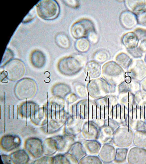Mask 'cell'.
<instances>
[{"label": "cell", "instance_id": "cell-1", "mask_svg": "<svg viewBox=\"0 0 146 164\" xmlns=\"http://www.w3.org/2000/svg\"><path fill=\"white\" fill-rule=\"evenodd\" d=\"M36 11L39 16L46 20L54 19L58 16L60 8L57 2L54 0H42L36 5Z\"/></svg>", "mask_w": 146, "mask_h": 164}, {"label": "cell", "instance_id": "cell-2", "mask_svg": "<svg viewBox=\"0 0 146 164\" xmlns=\"http://www.w3.org/2000/svg\"><path fill=\"white\" fill-rule=\"evenodd\" d=\"M133 133L128 125H121L115 131L112 142L119 148H126L133 142Z\"/></svg>", "mask_w": 146, "mask_h": 164}, {"label": "cell", "instance_id": "cell-3", "mask_svg": "<svg viewBox=\"0 0 146 164\" xmlns=\"http://www.w3.org/2000/svg\"><path fill=\"white\" fill-rule=\"evenodd\" d=\"M92 21L88 19H81L74 23L71 26L70 32L75 39L87 37L89 33L95 30Z\"/></svg>", "mask_w": 146, "mask_h": 164}, {"label": "cell", "instance_id": "cell-4", "mask_svg": "<svg viewBox=\"0 0 146 164\" xmlns=\"http://www.w3.org/2000/svg\"><path fill=\"white\" fill-rule=\"evenodd\" d=\"M100 127L92 121H87L84 123L81 132L77 135L81 142L84 140H97L98 137Z\"/></svg>", "mask_w": 146, "mask_h": 164}, {"label": "cell", "instance_id": "cell-5", "mask_svg": "<svg viewBox=\"0 0 146 164\" xmlns=\"http://www.w3.org/2000/svg\"><path fill=\"white\" fill-rule=\"evenodd\" d=\"M66 157L70 163L78 164L79 161L87 155L82 143L76 141L66 153Z\"/></svg>", "mask_w": 146, "mask_h": 164}, {"label": "cell", "instance_id": "cell-6", "mask_svg": "<svg viewBox=\"0 0 146 164\" xmlns=\"http://www.w3.org/2000/svg\"><path fill=\"white\" fill-rule=\"evenodd\" d=\"M127 160L131 164H146V149L137 146L132 148L128 152Z\"/></svg>", "mask_w": 146, "mask_h": 164}, {"label": "cell", "instance_id": "cell-7", "mask_svg": "<svg viewBox=\"0 0 146 164\" xmlns=\"http://www.w3.org/2000/svg\"><path fill=\"white\" fill-rule=\"evenodd\" d=\"M130 113L128 120L129 126L132 129L145 130V121L142 111L138 112L136 109Z\"/></svg>", "mask_w": 146, "mask_h": 164}, {"label": "cell", "instance_id": "cell-8", "mask_svg": "<svg viewBox=\"0 0 146 164\" xmlns=\"http://www.w3.org/2000/svg\"><path fill=\"white\" fill-rule=\"evenodd\" d=\"M116 149L111 143L103 144L101 147L98 156L104 163H109L114 161L115 157Z\"/></svg>", "mask_w": 146, "mask_h": 164}, {"label": "cell", "instance_id": "cell-9", "mask_svg": "<svg viewBox=\"0 0 146 164\" xmlns=\"http://www.w3.org/2000/svg\"><path fill=\"white\" fill-rule=\"evenodd\" d=\"M67 121V134L76 136L81 132L84 120L70 116Z\"/></svg>", "mask_w": 146, "mask_h": 164}, {"label": "cell", "instance_id": "cell-10", "mask_svg": "<svg viewBox=\"0 0 146 164\" xmlns=\"http://www.w3.org/2000/svg\"><path fill=\"white\" fill-rule=\"evenodd\" d=\"M115 130L111 127L104 125L100 127L97 140L102 144L111 143L112 142Z\"/></svg>", "mask_w": 146, "mask_h": 164}, {"label": "cell", "instance_id": "cell-11", "mask_svg": "<svg viewBox=\"0 0 146 164\" xmlns=\"http://www.w3.org/2000/svg\"><path fill=\"white\" fill-rule=\"evenodd\" d=\"M120 20L123 26L128 29L133 28L137 22L135 15L131 12L128 11L122 12L120 15Z\"/></svg>", "mask_w": 146, "mask_h": 164}, {"label": "cell", "instance_id": "cell-12", "mask_svg": "<svg viewBox=\"0 0 146 164\" xmlns=\"http://www.w3.org/2000/svg\"><path fill=\"white\" fill-rule=\"evenodd\" d=\"M82 143L87 155H97L99 153L102 144L97 140H84Z\"/></svg>", "mask_w": 146, "mask_h": 164}, {"label": "cell", "instance_id": "cell-13", "mask_svg": "<svg viewBox=\"0 0 146 164\" xmlns=\"http://www.w3.org/2000/svg\"><path fill=\"white\" fill-rule=\"evenodd\" d=\"M125 4L130 11L138 15L146 11V2L145 0H126Z\"/></svg>", "mask_w": 146, "mask_h": 164}, {"label": "cell", "instance_id": "cell-14", "mask_svg": "<svg viewBox=\"0 0 146 164\" xmlns=\"http://www.w3.org/2000/svg\"><path fill=\"white\" fill-rule=\"evenodd\" d=\"M139 39L133 32H129L124 34L122 38V42L126 48L129 49L136 47Z\"/></svg>", "mask_w": 146, "mask_h": 164}, {"label": "cell", "instance_id": "cell-15", "mask_svg": "<svg viewBox=\"0 0 146 164\" xmlns=\"http://www.w3.org/2000/svg\"><path fill=\"white\" fill-rule=\"evenodd\" d=\"M133 143L138 147L142 148L146 147V131L138 130L133 134Z\"/></svg>", "mask_w": 146, "mask_h": 164}, {"label": "cell", "instance_id": "cell-16", "mask_svg": "<svg viewBox=\"0 0 146 164\" xmlns=\"http://www.w3.org/2000/svg\"><path fill=\"white\" fill-rule=\"evenodd\" d=\"M31 60L32 63L34 66L40 67L44 64L46 58L44 54L42 51L35 50L32 53Z\"/></svg>", "mask_w": 146, "mask_h": 164}, {"label": "cell", "instance_id": "cell-17", "mask_svg": "<svg viewBox=\"0 0 146 164\" xmlns=\"http://www.w3.org/2000/svg\"><path fill=\"white\" fill-rule=\"evenodd\" d=\"M55 40L57 45L61 48H68L70 45V41L69 37L64 33H60L56 34Z\"/></svg>", "mask_w": 146, "mask_h": 164}, {"label": "cell", "instance_id": "cell-18", "mask_svg": "<svg viewBox=\"0 0 146 164\" xmlns=\"http://www.w3.org/2000/svg\"><path fill=\"white\" fill-rule=\"evenodd\" d=\"M74 46L78 51L85 52L90 48V42L86 37L80 38L77 39L75 42Z\"/></svg>", "mask_w": 146, "mask_h": 164}, {"label": "cell", "instance_id": "cell-19", "mask_svg": "<svg viewBox=\"0 0 146 164\" xmlns=\"http://www.w3.org/2000/svg\"><path fill=\"white\" fill-rule=\"evenodd\" d=\"M128 151V149L126 148H117L114 161L118 163L124 162L126 158Z\"/></svg>", "mask_w": 146, "mask_h": 164}, {"label": "cell", "instance_id": "cell-20", "mask_svg": "<svg viewBox=\"0 0 146 164\" xmlns=\"http://www.w3.org/2000/svg\"><path fill=\"white\" fill-rule=\"evenodd\" d=\"M102 162L97 155H86L79 162L78 164H102Z\"/></svg>", "mask_w": 146, "mask_h": 164}, {"label": "cell", "instance_id": "cell-21", "mask_svg": "<svg viewBox=\"0 0 146 164\" xmlns=\"http://www.w3.org/2000/svg\"><path fill=\"white\" fill-rule=\"evenodd\" d=\"M108 54L104 50H100L97 52L95 55V58L97 61L100 62H104L107 60L108 58Z\"/></svg>", "mask_w": 146, "mask_h": 164}, {"label": "cell", "instance_id": "cell-22", "mask_svg": "<svg viewBox=\"0 0 146 164\" xmlns=\"http://www.w3.org/2000/svg\"><path fill=\"white\" fill-rule=\"evenodd\" d=\"M134 33L139 39H146V29L140 28L136 29Z\"/></svg>", "mask_w": 146, "mask_h": 164}, {"label": "cell", "instance_id": "cell-23", "mask_svg": "<svg viewBox=\"0 0 146 164\" xmlns=\"http://www.w3.org/2000/svg\"><path fill=\"white\" fill-rule=\"evenodd\" d=\"M36 16L35 10L33 8L29 11L23 20L22 22L26 23L32 20Z\"/></svg>", "mask_w": 146, "mask_h": 164}, {"label": "cell", "instance_id": "cell-24", "mask_svg": "<svg viewBox=\"0 0 146 164\" xmlns=\"http://www.w3.org/2000/svg\"><path fill=\"white\" fill-rule=\"evenodd\" d=\"M86 38L90 42L93 44L96 43L98 40V37L95 30L90 33Z\"/></svg>", "mask_w": 146, "mask_h": 164}, {"label": "cell", "instance_id": "cell-25", "mask_svg": "<svg viewBox=\"0 0 146 164\" xmlns=\"http://www.w3.org/2000/svg\"><path fill=\"white\" fill-rule=\"evenodd\" d=\"M137 19L139 25L146 27V11L138 14Z\"/></svg>", "mask_w": 146, "mask_h": 164}, {"label": "cell", "instance_id": "cell-26", "mask_svg": "<svg viewBox=\"0 0 146 164\" xmlns=\"http://www.w3.org/2000/svg\"><path fill=\"white\" fill-rule=\"evenodd\" d=\"M116 59L119 62L123 64H126L129 60L128 57L125 54L123 53L118 55Z\"/></svg>", "mask_w": 146, "mask_h": 164}, {"label": "cell", "instance_id": "cell-27", "mask_svg": "<svg viewBox=\"0 0 146 164\" xmlns=\"http://www.w3.org/2000/svg\"><path fill=\"white\" fill-rule=\"evenodd\" d=\"M63 1L68 6L72 8H77L78 7L79 5V3L78 0H64Z\"/></svg>", "mask_w": 146, "mask_h": 164}, {"label": "cell", "instance_id": "cell-28", "mask_svg": "<svg viewBox=\"0 0 146 164\" xmlns=\"http://www.w3.org/2000/svg\"><path fill=\"white\" fill-rule=\"evenodd\" d=\"M139 48L142 50H146V39H143L141 42Z\"/></svg>", "mask_w": 146, "mask_h": 164}, {"label": "cell", "instance_id": "cell-29", "mask_svg": "<svg viewBox=\"0 0 146 164\" xmlns=\"http://www.w3.org/2000/svg\"><path fill=\"white\" fill-rule=\"evenodd\" d=\"M142 110V112L145 121H146V109Z\"/></svg>", "mask_w": 146, "mask_h": 164}, {"label": "cell", "instance_id": "cell-30", "mask_svg": "<svg viewBox=\"0 0 146 164\" xmlns=\"http://www.w3.org/2000/svg\"><path fill=\"white\" fill-rule=\"evenodd\" d=\"M145 130L146 131V121L145 122Z\"/></svg>", "mask_w": 146, "mask_h": 164}]
</instances>
